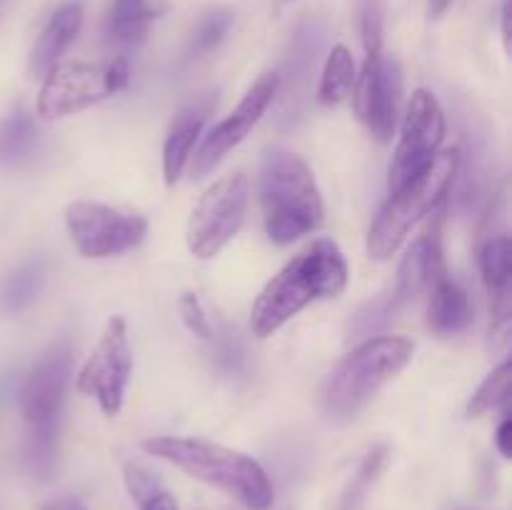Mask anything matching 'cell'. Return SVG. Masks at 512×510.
<instances>
[{
    "instance_id": "cell-1",
    "label": "cell",
    "mask_w": 512,
    "mask_h": 510,
    "mask_svg": "<svg viewBox=\"0 0 512 510\" xmlns=\"http://www.w3.org/2000/svg\"><path fill=\"white\" fill-rule=\"evenodd\" d=\"M345 285L348 263L343 250L330 238L315 240L260 290L250 310L253 333L268 338L315 300L338 298Z\"/></svg>"
},
{
    "instance_id": "cell-2",
    "label": "cell",
    "mask_w": 512,
    "mask_h": 510,
    "mask_svg": "<svg viewBox=\"0 0 512 510\" xmlns=\"http://www.w3.org/2000/svg\"><path fill=\"white\" fill-rule=\"evenodd\" d=\"M145 453L173 463L190 478L223 490L248 510H270L275 500L273 483L258 460L250 455L210 443L203 438H178L160 435L143 443Z\"/></svg>"
},
{
    "instance_id": "cell-3",
    "label": "cell",
    "mask_w": 512,
    "mask_h": 510,
    "mask_svg": "<svg viewBox=\"0 0 512 510\" xmlns=\"http://www.w3.org/2000/svg\"><path fill=\"white\" fill-rule=\"evenodd\" d=\"M260 203L265 233L278 245L293 243L323 223V198L313 170L290 150L273 148L265 153L260 168Z\"/></svg>"
},
{
    "instance_id": "cell-4",
    "label": "cell",
    "mask_w": 512,
    "mask_h": 510,
    "mask_svg": "<svg viewBox=\"0 0 512 510\" xmlns=\"http://www.w3.org/2000/svg\"><path fill=\"white\" fill-rule=\"evenodd\" d=\"M413 340L398 335L368 338L350 350L333 370L325 388L323 410L330 423L353 420L385 385L413 360Z\"/></svg>"
},
{
    "instance_id": "cell-5",
    "label": "cell",
    "mask_w": 512,
    "mask_h": 510,
    "mask_svg": "<svg viewBox=\"0 0 512 510\" xmlns=\"http://www.w3.org/2000/svg\"><path fill=\"white\" fill-rule=\"evenodd\" d=\"M460 170V150H445L435 155L433 163L410 178L408 183L393 190L388 203L375 215L368 233V253L375 260L393 258L395 250L403 245L410 230L425 218L435 213L438 205L448 195L450 185L455 183Z\"/></svg>"
},
{
    "instance_id": "cell-6",
    "label": "cell",
    "mask_w": 512,
    "mask_h": 510,
    "mask_svg": "<svg viewBox=\"0 0 512 510\" xmlns=\"http://www.w3.org/2000/svg\"><path fill=\"white\" fill-rule=\"evenodd\" d=\"M68 345H55L30 368L20 385V410L28 423V463L38 478H48L55 460V435L70 380Z\"/></svg>"
},
{
    "instance_id": "cell-7",
    "label": "cell",
    "mask_w": 512,
    "mask_h": 510,
    "mask_svg": "<svg viewBox=\"0 0 512 510\" xmlns=\"http://www.w3.org/2000/svg\"><path fill=\"white\" fill-rule=\"evenodd\" d=\"M130 70L125 58H110L108 63H63L55 65L43 78L38 95L40 118L75 115L128 85Z\"/></svg>"
},
{
    "instance_id": "cell-8",
    "label": "cell",
    "mask_w": 512,
    "mask_h": 510,
    "mask_svg": "<svg viewBox=\"0 0 512 510\" xmlns=\"http://www.w3.org/2000/svg\"><path fill=\"white\" fill-rule=\"evenodd\" d=\"M248 208V180L243 173L215 180L193 208L188 220V248L195 258L208 260L233 240Z\"/></svg>"
},
{
    "instance_id": "cell-9",
    "label": "cell",
    "mask_w": 512,
    "mask_h": 510,
    "mask_svg": "<svg viewBox=\"0 0 512 510\" xmlns=\"http://www.w3.org/2000/svg\"><path fill=\"white\" fill-rule=\"evenodd\" d=\"M65 228L80 255L113 258L143 243L148 233V220L115 210L110 205L78 200L65 208Z\"/></svg>"
},
{
    "instance_id": "cell-10",
    "label": "cell",
    "mask_w": 512,
    "mask_h": 510,
    "mask_svg": "<svg viewBox=\"0 0 512 510\" xmlns=\"http://www.w3.org/2000/svg\"><path fill=\"white\" fill-rule=\"evenodd\" d=\"M130 373H133V353H130L128 325L120 315H113L80 370L78 390L98 400L100 410L115 418L123 410Z\"/></svg>"
},
{
    "instance_id": "cell-11",
    "label": "cell",
    "mask_w": 512,
    "mask_h": 510,
    "mask_svg": "<svg viewBox=\"0 0 512 510\" xmlns=\"http://www.w3.org/2000/svg\"><path fill=\"white\" fill-rule=\"evenodd\" d=\"M445 140V113L430 90H415L405 108L398 148L390 163V190H398L418 173H423L438 155Z\"/></svg>"
},
{
    "instance_id": "cell-12",
    "label": "cell",
    "mask_w": 512,
    "mask_h": 510,
    "mask_svg": "<svg viewBox=\"0 0 512 510\" xmlns=\"http://www.w3.org/2000/svg\"><path fill=\"white\" fill-rule=\"evenodd\" d=\"M325 43L323 28L315 20L300 23L295 30L293 43H290L288 58L278 75V88H275V125L280 130H290L308 115L310 88H313V73L318 65V53Z\"/></svg>"
},
{
    "instance_id": "cell-13",
    "label": "cell",
    "mask_w": 512,
    "mask_h": 510,
    "mask_svg": "<svg viewBox=\"0 0 512 510\" xmlns=\"http://www.w3.org/2000/svg\"><path fill=\"white\" fill-rule=\"evenodd\" d=\"M400 95L403 73L398 60L383 53L365 55L363 73L355 78V113L380 143H388L398 128Z\"/></svg>"
},
{
    "instance_id": "cell-14",
    "label": "cell",
    "mask_w": 512,
    "mask_h": 510,
    "mask_svg": "<svg viewBox=\"0 0 512 510\" xmlns=\"http://www.w3.org/2000/svg\"><path fill=\"white\" fill-rule=\"evenodd\" d=\"M275 88H278V75H260L253 83V88L243 95L238 108H235L228 118L220 120V123L205 135L203 145H200L198 153L193 155V173L198 175V178L210 173L235 145L243 143L245 135L255 128V123L263 118L265 110L273 105Z\"/></svg>"
},
{
    "instance_id": "cell-15",
    "label": "cell",
    "mask_w": 512,
    "mask_h": 510,
    "mask_svg": "<svg viewBox=\"0 0 512 510\" xmlns=\"http://www.w3.org/2000/svg\"><path fill=\"white\" fill-rule=\"evenodd\" d=\"M445 273V258H443V225L435 220L413 245H410L408 255L403 258L398 268V285H395L393 295L400 300V305L408 303L410 298L423 293L430 288L435 278Z\"/></svg>"
},
{
    "instance_id": "cell-16",
    "label": "cell",
    "mask_w": 512,
    "mask_h": 510,
    "mask_svg": "<svg viewBox=\"0 0 512 510\" xmlns=\"http://www.w3.org/2000/svg\"><path fill=\"white\" fill-rule=\"evenodd\" d=\"M215 98L203 95V98L193 100L185 105L178 115H175L173 125L168 130V138L163 145V175L165 185H175L183 175L185 165L190 163V153H193L195 143H198L203 125L208 120L210 110H213Z\"/></svg>"
},
{
    "instance_id": "cell-17",
    "label": "cell",
    "mask_w": 512,
    "mask_h": 510,
    "mask_svg": "<svg viewBox=\"0 0 512 510\" xmlns=\"http://www.w3.org/2000/svg\"><path fill=\"white\" fill-rule=\"evenodd\" d=\"M80 25H83V5L80 3H65L50 15L45 28L40 30L38 40H35L33 50H30V78H45L58 65V60L63 58L68 45L78 35Z\"/></svg>"
},
{
    "instance_id": "cell-18",
    "label": "cell",
    "mask_w": 512,
    "mask_h": 510,
    "mask_svg": "<svg viewBox=\"0 0 512 510\" xmlns=\"http://www.w3.org/2000/svg\"><path fill=\"white\" fill-rule=\"evenodd\" d=\"M428 290V325L433 333L458 335L473 323V305H470L468 293L450 278L448 270L440 273Z\"/></svg>"
},
{
    "instance_id": "cell-19",
    "label": "cell",
    "mask_w": 512,
    "mask_h": 510,
    "mask_svg": "<svg viewBox=\"0 0 512 510\" xmlns=\"http://www.w3.org/2000/svg\"><path fill=\"white\" fill-rule=\"evenodd\" d=\"M160 10L153 0H115L105 20V35L110 43L130 48L145 40L150 23L158 18Z\"/></svg>"
},
{
    "instance_id": "cell-20",
    "label": "cell",
    "mask_w": 512,
    "mask_h": 510,
    "mask_svg": "<svg viewBox=\"0 0 512 510\" xmlns=\"http://www.w3.org/2000/svg\"><path fill=\"white\" fill-rule=\"evenodd\" d=\"M38 128L25 110H13L0 120V168H15L33 155Z\"/></svg>"
},
{
    "instance_id": "cell-21",
    "label": "cell",
    "mask_w": 512,
    "mask_h": 510,
    "mask_svg": "<svg viewBox=\"0 0 512 510\" xmlns=\"http://www.w3.org/2000/svg\"><path fill=\"white\" fill-rule=\"evenodd\" d=\"M355 60L353 53H350L345 45H335L328 53V60H325L323 75H320L318 85V100L323 105H338L343 103L350 95L355 85Z\"/></svg>"
},
{
    "instance_id": "cell-22",
    "label": "cell",
    "mask_w": 512,
    "mask_h": 510,
    "mask_svg": "<svg viewBox=\"0 0 512 510\" xmlns=\"http://www.w3.org/2000/svg\"><path fill=\"white\" fill-rule=\"evenodd\" d=\"M123 478L128 495L135 500L138 510H178L175 495L165 488V483L153 470L143 468L140 463H128Z\"/></svg>"
},
{
    "instance_id": "cell-23",
    "label": "cell",
    "mask_w": 512,
    "mask_h": 510,
    "mask_svg": "<svg viewBox=\"0 0 512 510\" xmlns=\"http://www.w3.org/2000/svg\"><path fill=\"white\" fill-rule=\"evenodd\" d=\"M45 283V263L43 260H30L23 268H18L15 273L8 275V280L0 288V308L5 313L15 315L23 313L28 305H33V300L38 298V293L43 290Z\"/></svg>"
},
{
    "instance_id": "cell-24",
    "label": "cell",
    "mask_w": 512,
    "mask_h": 510,
    "mask_svg": "<svg viewBox=\"0 0 512 510\" xmlns=\"http://www.w3.org/2000/svg\"><path fill=\"white\" fill-rule=\"evenodd\" d=\"M235 15L230 8H213L198 20L193 35H190L188 45V58H200V55H208L210 50L218 48L223 43V38L228 35L230 25H233Z\"/></svg>"
},
{
    "instance_id": "cell-25",
    "label": "cell",
    "mask_w": 512,
    "mask_h": 510,
    "mask_svg": "<svg viewBox=\"0 0 512 510\" xmlns=\"http://www.w3.org/2000/svg\"><path fill=\"white\" fill-rule=\"evenodd\" d=\"M510 395V360H503L488 378L480 383L468 403V418H480L490 410L500 408Z\"/></svg>"
},
{
    "instance_id": "cell-26",
    "label": "cell",
    "mask_w": 512,
    "mask_h": 510,
    "mask_svg": "<svg viewBox=\"0 0 512 510\" xmlns=\"http://www.w3.org/2000/svg\"><path fill=\"white\" fill-rule=\"evenodd\" d=\"M400 308V300L393 293L383 295V298H375L370 303H365L358 313L350 320V335L353 338H368V335L383 330L390 320L395 318Z\"/></svg>"
},
{
    "instance_id": "cell-27",
    "label": "cell",
    "mask_w": 512,
    "mask_h": 510,
    "mask_svg": "<svg viewBox=\"0 0 512 510\" xmlns=\"http://www.w3.org/2000/svg\"><path fill=\"white\" fill-rule=\"evenodd\" d=\"M358 30L365 45V55L383 53V30H385L383 0H358Z\"/></svg>"
},
{
    "instance_id": "cell-28",
    "label": "cell",
    "mask_w": 512,
    "mask_h": 510,
    "mask_svg": "<svg viewBox=\"0 0 512 510\" xmlns=\"http://www.w3.org/2000/svg\"><path fill=\"white\" fill-rule=\"evenodd\" d=\"M383 463H385V450L378 448L373 450V453L368 455V458L363 460V465H360L358 475H355V480L350 483L348 493L343 495V503H340V510H355L360 503H363L365 493H368L370 485L375 483V478H378V473L383 470Z\"/></svg>"
},
{
    "instance_id": "cell-29",
    "label": "cell",
    "mask_w": 512,
    "mask_h": 510,
    "mask_svg": "<svg viewBox=\"0 0 512 510\" xmlns=\"http://www.w3.org/2000/svg\"><path fill=\"white\" fill-rule=\"evenodd\" d=\"M180 318L183 323L188 325V330L193 335H198L200 340H208L210 338V323H208V315H205L203 305H200L198 295L195 293H183L180 295Z\"/></svg>"
},
{
    "instance_id": "cell-30",
    "label": "cell",
    "mask_w": 512,
    "mask_h": 510,
    "mask_svg": "<svg viewBox=\"0 0 512 510\" xmlns=\"http://www.w3.org/2000/svg\"><path fill=\"white\" fill-rule=\"evenodd\" d=\"M495 445H498L503 458H510L512 455V420L510 418L500 420L498 430H495Z\"/></svg>"
},
{
    "instance_id": "cell-31",
    "label": "cell",
    "mask_w": 512,
    "mask_h": 510,
    "mask_svg": "<svg viewBox=\"0 0 512 510\" xmlns=\"http://www.w3.org/2000/svg\"><path fill=\"white\" fill-rule=\"evenodd\" d=\"M43 510H88L78 498L73 495H63V498H55L50 503H45Z\"/></svg>"
},
{
    "instance_id": "cell-32",
    "label": "cell",
    "mask_w": 512,
    "mask_h": 510,
    "mask_svg": "<svg viewBox=\"0 0 512 510\" xmlns=\"http://www.w3.org/2000/svg\"><path fill=\"white\" fill-rule=\"evenodd\" d=\"M453 0H430V18H443Z\"/></svg>"
},
{
    "instance_id": "cell-33",
    "label": "cell",
    "mask_w": 512,
    "mask_h": 510,
    "mask_svg": "<svg viewBox=\"0 0 512 510\" xmlns=\"http://www.w3.org/2000/svg\"><path fill=\"white\" fill-rule=\"evenodd\" d=\"M500 20H503V40L505 45L510 43V8L508 3H503V10H500Z\"/></svg>"
}]
</instances>
